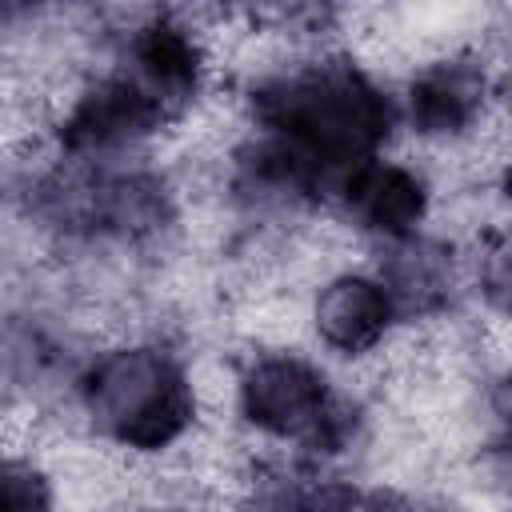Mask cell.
<instances>
[{
  "mask_svg": "<svg viewBox=\"0 0 512 512\" xmlns=\"http://www.w3.org/2000/svg\"><path fill=\"white\" fill-rule=\"evenodd\" d=\"M272 120L304 152L344 160L388 132V108L352 72H316L272 96Z\"/></svg>",
  "mask_w": 512,
  "mask_h": 512,
  "instance_id": "cell-2",
  "label": "cell"
},
{
  "mask_svg": "<svg viewBox=\"0 0 512 512\" xmlns=\"http://www.w3.org/2000/svg\"><path fill=\"white\" fill-rule=\"evenodd\" d=\"M392 320L388 292L368 276H340L316 300V328L340 352L372 348Z\"/></svg>",
  "mask_w": 512,
  "mask_h": 512,
  "instance_id": "cell-4",
  "label": "cell"
},
{
  "mask_svg": "<svg viewBox=\"0 0 512 512\" xmlns=\"http://www.w3.org/2000/svg\"><path fill=\"white\" fill-rule=\"evenodd\" d=\"M476 80L464 76L460 68H440L432 76H424L416 88H412V112L424 128L432 132H452L460 128L472 108H476Z\"/></svg>",
  "mask_w": 512,
  "mask_h": 512,
  "instance_id": "cell-6",
  "label": "cell"
},
{
  "mask_svg": "<svg viewBox=\"0 0 512 512\" xmlns=\"http://www.w3.org/2000/svg\"><path fill=\"white\" fill-rule=\"evenodd\" d=\"M0 512H48V488L28 468H0Z\"/></svg>",
  "mask_w": 512,
  "mask_h": 512,
  "instance_id": "cell-7",
  "label": "cell"
},
{
  "mask_svg": "<svg viewBox=\"0 0 512 512\" xmlns=\"http://www.w3.org/2000/svg\"><path fill=\"white\" fill-rule=\"evenodd\" d=\"M244 412L276 436L312 432L328 412L324 376L296 356L260 360L244 380Z\"/></svg>",
  "mask_w": 512,
  "mask_h": 512,
  "instance_id": "cell-3",
  "label": "cell"
},
{
  "mask_svg": "<svg viewBox=\"0 0 512 512\" xmlns=\"http://www.w3.org/2000/svg\"><path fill=\"white\" fill-rule=\"evenodd\" d=\"M92 408L116 440L132 448H164L192 420V392L168 356L120 352L96 368Z\"/></svg>",
  "mask_w": 512,
  "mask_h": 512,
  "instance_id": "cell-1",
  "label": "cell"
},
{
  "mask_svg": "<svg viewBox=\"0 0 512 512\" xmlns=\"http://www.w3.org/2000/svg\"><path fill=\"white\" fill-rule=\"evenodd\" d=\"M348 204L372 224V228H384V232H404L416 216H420V204H424V192H420V180L404 168H392V164H364L360 172H352L348 180Z\"/></svg>",
  "mask_w": 512,
  "mask_h": 512,
  "instance_id": "cell-5",
  "label": "cell"
}]
</instances>
